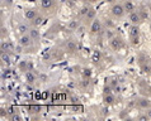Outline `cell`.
<instances>
[{"instance_id":"cell-1","label":"cell","mask_w":151,"mask_h":121,"mask_svg":"<svg viewBox=\"0 0 151 121\" xmlns=\"http://www.w3.org/2000/svg\"><path fill=\"white\" fill-rule=\"evenodd\" d=\"M111 13L113 14L115 18H122L124 15V13H126V9H124L123 4H118V3H115V4L112 5Z\"/></svg>"},{"instance_id":"cell-2","label":"cell","mask_w":151,"mask_h":121,"mask_svg":"<svg viewBox=\"0 0 151 121\" xmlns=\"http://www.w3.org/2000/svg\"><path fill=\"white\" fill-rule=\"evenodd\" d=\"M109 47H111L113 51H119L123 47V43L118 37H113L112 39H109Z\"/></svg>"},{"instance_id":"cell-3","label":"cell","mask_w":151,"mask_h":121,"mask_svg":"<svg viewBox=\"0 0 151 121\" xmlns=\"http://www.w3.org/2000/svg\"><path fill=\"white\" fill-rule=\"evenodd\" d=\"M32 40L33 39L31 38L29 34H23V35H20V38H19V44H22L24 48H27V47H31Z\"/></svg>"},{"instance_id":"cell-4","label":"cell","mask_w":151,"mask_h":121,"mask_svg":"<svg viewBox=\"0 0 151 121\" xmlns=\"http://www.w3.org/2000/svg\"><path fill=\"white\" fill-rule=\"evenodd\" d=\"M128 19H130V22H131V24H136V25L140 24V22L142 20L138 11H132V13H130Z\"/></svg>"},{"instance_id":"cell-5","label":"cell","mask_w":151,"mask_h":121,"mask_svg":"<svg viewBox=\"0 0 151 121\" xmlns=\"http://www.w3.org/2000/svg\"><path fill=\"white\" fill-rule=\"evenodd\" d=\"M100 29H102V23H100V20L94 19L93 23H91V26H90V32L93 34H95V33H99Z\"/></svg>"},{"instance_id":"cell-6","label":"cell","mask_w":151,"mask_h":121,"mask_svg":"<svg viewBox=\"0 0 151 121\" xmlns=\"http://www.w3.org/2000/svg\"><path fill=\"white\" fill-rule=\"evenodd\" d=\"M37 11L34 10V9H26L24 10V17L27 20H34L36 17H37Z\"/></svg>"},{"instance_id":"cell-7","label":"cell","mask_w":151,"mask_h":121,"mask_svg":"<svg viewBox=\"0 0 151 121\" xmlns=\"http://www.w3.org/2000/svg\"><path fill=\"white\" fill-rule=\"evenodd\" d=\"M123 7L126 9V13H132V11H135V9H136L132 0H124Z\"/></svg>"},{"instance_id":"cell-8","label":"cell","mask_w":151,"mask_h":121,"mask_svg":"<svg viewBox=\"0 0 151 121\" xmlns=\"http://www.w3.org/2000/svg\"><path fill=\"white\" fill-rule=\"evenodd\" d=\"M114 96L112 95V93H104V96H103V101H104L105 105H113L114 104Z\"/></svg>"},{"instance_id":"cell-9","label":"cell","mask_w":151,"mask_h":121,"mask_svg":"<svg viewBox=\"0 0 151 121\" xmlns=\"http://www.w3.org/2000/svg\"><path fill=\"white\" fill-rule=\"evenodd\" d=\"M80 26V22L79 20H70V23L67 24V29L69 30H78V28Z\"/></svg>"},{"instance_id":"cell-10","label":"cell","mask_w":151,"mask_h":121,"mask_svg":"<svg viewBox=\"0 0 151 121\" xmlns=\"http://www.w3.org/2000/svg\"><path fill=\"white\" fill-rule=\"evenodd\" d=\"M9 51H13V44L10 42H5V40H3L1 42V52H9Z\"/></svg>"},{"instance_id":"cell-11","label":"cell","mask_w":151,"mask_h":121,"mask_svg":"<svg viewBox=\"0 0 151 121\" xmlns=\"http://www.w3.org/2000/svg\"><path fill=\"white\" fill-rule=\"evenodd\" d=\"M137 105H138V107H141V108H149L150 106H151V102L149 101V100H146V99H141V100H138V102H137Z\"/></svg>"},{"instance_id":"cell-12","label":"cell","mask_w":151,"mask_h":121,"mask_svg":"<svg viewBox=\"0 0 151 121\" xmlns=\"http://www.w3.org/2000/svg\"><path fill=\"white\" fill-rule=\"evenodd\" d=\"M136 35H140V26L132 24V26L130 28V37H136Z\"/></svg>"},{"instance_id":"cell-13","label":"cell","mask_w":151,"mask_h":121,"mask_svg":"<svg viewBox=\"0 0 151 121\" xmlns=\"http://www.w3.org/2000/svg\"><path fill=\"white\" fill-rule=\"evenodd\" d=\"M24 77H26L27 83H34V82H36V76H34L33 72H29V71H28V72H26Z\"/></svg>"},{"instance_id":"cell-14","label":"cell","mask_w":151,"mask_h":121,"mask_svg":"<svg viewBox=\"0 0 151 121\" xmlns=\"http://www.w3.org/2000/svg\"><path fill=\"white\" fill-rule=\"evenodd\" d=\"M29 35H31V38L33 40H37L40 38V32H38L37 28H31L29 29Z\"/></svg>"},{"instance_id":"cell-15","label":"cell","mask_w":151,"mask_h":121,"mask_svg":"<svg viewBox=\"0 0 151 121\" xmlns=\"http://www.w3.org/2000/svg\"><path fill=\"white\" fill-rule=\"evenodd\" d=\"M41 7L43 9H51L53 7V0H41Z\"/></svg>"},{"instance_id":"cell-16","label":"cell","mask_w":151,"mask_h":121,"mask_svg":"<svg viewBox=\"0 0 151 121\" xmlns=\"http://www.w3.org/2000/svg\"><path fill=\"white\" fill-rule=\"evenodd\" d=\"M66 49L69 52H75L76 51V44H75V42H74V40H67Z\"/></svg>"},{"instance_id":"cell-17","label":"cell","mask_w":151,"mask_h":121,"mask_svg":"<svg viewBox=\"0 0 151 121\" xmlns=\"http://www.w3.org/2000/svg\"><path fill=\"white\" fill-rule=\"evenodd\" d=\"M43 22H44V18L42 15H37L34 20H32V23H33L34 26H40L41 24H43Z\"/></svg>"},{"instance_id":"cell-18","label":"cell","mask_w":151,"mask_h":121,"mask_svg":"<svg viewBox=\"0 0 151 121\" xmlns=\"http://www.w3.org/2000/svg\"><path fill=\"white\" fill-rule=\"evenodd\" d=\"M17 30H18V33H19L20 35H23V34H27V32H29V28L26 24H20L19 26H18Z\"/></svg>"},{"instance_id":"cell-19","label":"cell","mask_w":151,"mask_h":121,"mask_svg":"<svg viewBox=\"0 0 151 121\" xmlns=\"http://www.w3.org/2000/svg\"><path fill=\"white\" fill-rule=\"evenodd\" d=\"M100 58H102V53H100V51H94L93 56H91V61L93 62H99Z\"/></svg>"},{"instance_id":"cell-20","label":"cell","mask_w":151,"mask_h":121,"mask_svg":"<svg viewBox=\"0 0 151 121\" xmlns=\"http://www.w3.org/2000/svg\"><path fill=\"white\" fill-rule=\"evenodd\" d=\"M1 61L7 64L10 63V56L8 54V52H1Z\"/></svg>"},{"instance_id":"cell-21","label":"cell","mask_w":151,"mask_h":121,"mask_svg":"<svg viewBox=\"0 0 151 121\" xmlns=\"http://www.w3.org/2000/svg\"><path fill=\"white\" fill-rule=\"evenodd\" d=\"M81 75L84 78H90L91 77V69L90 68H83L81 69Z\"/></svg>"},{"instance_id":"cell-22","label":"cell","mask_w":151,"mask_h":121,"mask_svg":"<svg viewBox=\"0 0 151 121\" xmlns=\"http://www.w3.org/2000/svg\"><path fill=\"white\" fill-rule=\"evenodd\" d=\"M87 18L88 20H94L95 19V10H94V9H90V10L88 11V14H87Z\"/></svg>"},{"instance_id":"cell-23","label":"cell","mask_w":151,"mask_h":121,"mask_svg":"<svg viewBox=\"0 0 151 121\" xmlns=\"http://www.w3.org/2000/svg\"><path fill=\"white\" fill-rule=\"evenodd\" d=\"M131 43L133 44V46H140V35L131 37Z\"/></svg>"},{"instance_id":"cell-24","label":"cell","mask_w":151,"mask_h":121,"mask_svg":"<svg viewBox=\"0 0 151 121\" xmlns=\"http://www.w3.org/2000/svg\"><path fill=\"white\" fill-rule=\"evenodd\" d=\"M90 10L88 7H83L81 9H80V11H79V14H80V17H87V14H88V11Z\"/></svg>"},{"instance_id":"cell-25","label":"cell","mask_w":151,"mask_h":121,"mask_svg":"<svg viewBox=\"0 0 151 121\" xmlns=\"http://www.w3.org/2000/svg\"><path fill=\"white\" fill-rule=\"evenodd\" d=\"M113 37H115V35H114L113 32H112V29H107V30H105V38H108V40H109V39H112Z\"/></svg>"},{"instance_id":"cell-26","label":"cell","mask_w":151,"mask_h":121,"mask_svg":"<svg viewBox=\"0 0 151 121\" xmlns=\"http://www.w3.org/2000/svg\"><path fill=\"white\" fill-rule=\"evenodd\" d=\"M80 85H81V87L87 88V87H89V85H90V81H89V78H84L81 82H80Z\"/></svg>"},{"instance_id":"cell-27","label":"cell","mask_w":151,"mask_h":121,"mask_svg":"<svg viewBox=\"0 0 151 121\" xmlns=\"http://www.w3.org/2000/svg\"><path fill=\"white\" fill-rule=\"evenodd\" d=\"M141 68H142V71H144L145 73H150L151 72V67L149 66V64H142Z\"/></svg>"},{"instance_id":"cell-28","label":"cell","mask_w":151,"mask_h":121,"mask_svg":"<svg viewBox=\"0 0 151 121\" xmlns=\"http://www.w3.org/2000/svg\"><path fill=\"white\" fill-rule=\"evenodd\" d=\"M138 13H140V15H141V19H142V20H146V18H147L146 10H140Z\"/></svg>"},{"instance_id":"cell-29","label":"cell","mask_w":151,"mask_h":121,"mask_svg":"<svg viewBox=\"0 0 151 121\" xmlns=\"http://www.w3.org/2000/svg\"><path fill=\"white\" fill-rule=\"evenodd\" d=\"M138 120L147 121V120H150V119H149V116H147V114H144V115H140V116H138Z\"/></svg>"},{"instance_id":"cell-30","label":"cell","mask_w":151,"mask_h":121,"mask_svg":"<svg viewBox=\"0 0 151 121\" xmlns=\"http://www.w3.org/2000/svg\"><path fill=\"white\" fill-rule=\"evenodd\" d=\"M20 119H22V117H20L19 115H13V116L10 117V120H11V121H18V120H20Z\"/></svg>"},{"instance_id":"cell-31","label":"cell","mask_w":151,"mask_h":121,"mask_svg":"<svg viewBox=\"0 0 151 121\" xmlns=\"http://www.w3.org/2000/svg\"><path fill=\"white\" fill-rule=\"evenodd\" d=\"M23 48H24V47H23L22 44H19L18 47H15V52H17V53H20V52H22V49H23Z\"/></svg>"},{"instance_id":"cell-32","label":"cell","mask_w":151,"mask_h":121,"mask_svg":"<svg viewBox=\"0 0 151 121\" xmlns=\"http://www.w3.org/2000/svg\"><path fill=\"white\" fill-rule=\"evenodd\" d=\"M5 33H8V32H7V29H5V26H3V28H1V37L3 38L5 37Z\"/></svg>"},{"instance_id":"cell-33","label":"cell","mask_w":151,"mask_h":121,"mask_svg":"<svg viewBox=\"0 0 151 121\" xmlns=\"http://www.w3.org/2000/svg\"><path fill=\"white\" fill-rule=\"evenodd\" d=\"M111 90H112L111 87H105V88H104V93H112Z\"/></svg>"},{"instance_id":"cell-34","label":"cell","mask_w":151,"mask_h":121,"mask_svg":"<svg viewBox=\"0 0 151 121\" xmlns=\"http://www.w3.org/2000/svg\"><path fill=\"white\" fill-rule=\"evenodd\" d=\"M102 111H103V115H104V116H105L107 114H109V110H108V107H104Z\"/></svg>"},{"instance_id":"cell-35","label":"cell","mask_w":151,"mask_h":121,"mask_svg":"<svg viewBox=\"0 0 151 121\" xmlns=\"http://www.w3.org/2000/svg\"><path fill=\"white\" fill-rule=\"evenodd\" d=\"M146 114H147V116H149V119L151 120V108H147V110H146Z\"/></svg>"},{"instance_id":"cell-36","label":"cell","mask_w":151,"mask_h":121,"mask_svg":"<svg viewBox=\"0 0 151 121\" xmlns=\"http://www.w3.org/2000/svg\"><path fill=\"white\" fill-rule=\"evenodd\" d=\"M105 24H107V26H108V25H109V26H113V23H112L111 20H107V22H105Z\"/></svg>"},{"instance_id":"cell-37","label":"cell","mask_w":151,"mask_h":121,"mask_svg":"<svg viewBox=\"0 0 151 121\" xmlns=\"http://www.w3.org/2000/svg\"><path fill=\"white\" fill-rule=\"evenodd\" d=\"M78 32H84V26H79V28H78Z\"/></svg>"},{"instance_id":"cell-38","label":"cell","mask_w":151,"mask_h":121,"mask_svg":"<svg viewBox=\"0 0 151 121\" xmlns=\"http://www.w3.org/2000/svg\"><path fill=\"white\" fill-rule=\"evenodd\" d=\"M98 1H99V0H89V3H91V4H95Z\"/></svg>"},{"instance_id":"cell-39","label":"cell","mask_w":151,"mask_h":121,"mask_svg":"<svg viewBox=\"0 0 151 121\" xmlns=\"http://www.w3.org/2000/svg\"><path fill=\"white\" fill-rule=\"evenodd\" d=\"M105 3H109V4H111V3H114V0H104Z\"/></svg>"},{"instance_id":"cell-40","label":"cell","mask_w":151,"mask_h":121,"mask_svg":"<svg viewBox=\"0 0 151 121\" xmlns=\"http://www.w3.org/2000/svg\"><path fill=\"white\" fill-rule=\"evenodd\" d=\"M80 1H81V3H88L89 0H80Z\"/></svg>"},{"instance_id":"cell-41","label":"cell","mask_w":151,"mask_h":121,"mask_svg":"<svg viewBox=\"0 0 151 121\" xmlns=\"http://www.w3.org/2000/svg\"><path fill=\"white\" fill-rule=\"evenodd\" d=\"M72 3H78V1H80V0H71Z\"/></svg>"},{"instance_id":"cell-42","label":"cell","mask_w":151,"mask_h":121,"mask_svg":"<svg viewBox=\"0 0 151 121\" xmlns=\"http://www.w3.org/2000/svg\"><path fill=\"white\" fill-rule=\"evenodd\" d=\"M149 11H150V13H151V4L149 5Z\"/></svg>"},{"instance_id":"cell-43","label":"cell","mask_w":151,"mask_h":121,"mask_svg":"<svg viewBox=\"0 0 151 121\" xmlns=\"http://www.w3.org/2000/svg\"><path fill=\"white\" fill-rule=\"evenodd\" d=\"M150 30H151V23H150Z\"/></svg>"}]
</instances>
